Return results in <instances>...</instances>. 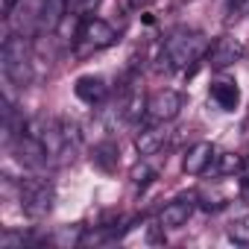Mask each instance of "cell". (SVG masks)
<instances>
[{
	"mask_svg": "<svg viewBox=\"0 0 249 249\" xmlns=\"http://www.w3.org/2000/svg\"><path fill=\"white\" fill-rule=\"evenodd\" d=\"M182 94L179 91H173V88H161V91H156L150 100H147V117L150 120H156V123H167V120H173L179 111H182Z\"/></svg>",
	"mask_w": 249,
	"mask_h": 249,
	"instance_id": "cell-5",
	"label": "cell"
},
{
	"mask_svg": "<svg viewBox=\"0 0 249 249\" xmlns=\"http://www.w3.org/2000/svg\"><path fill=\"white\" fill-rule=\"evenodd\" d=\"M226 234H229L231 243H237V246H249V217H237V220H231L229 229H226Z\"/></svg>",
	"mask_w": 249,
	"mask_h": 249,
	"instance_id": "cell-15",
	"label": "cell"
},
{
	"mask_svg": "<svg viewBox=\"0 0 249 249\" xmlns=\"http://www.w3.org/2000/svg\"><path fill=\"white\" fill-rule=\"evenodd\" d=\"M211 97H214V103H217L220 108H226V111L237 108V103H240V91H237L234 82H214V85H211Z\"/></svg>",
	"mask_w": 249,
	"mask_h": 249,
	"instance_id": "cell-13",
	"label": "cell"
},
{
	"mask_svg": "<svg viewBox=\"0 0 249 249\" xmlns=\"http://www.w3.org/2000/svg\"><path fill=\"white\" fill-rule=\"evenodd\" d=\"M91 161H94V167H100L103 173H114L117 164H120V150H117V144H111V141L97 144V147L91 150Z\"/></svg>",
	"mask_w": 249,
	"mask_h": 249,
	"instance_id": "cell-12",
	"label": "cell"
},
{
	"mask_svg": "<svg viewBox=\"0 0 249 249\" xmlns=\"http://www.w3.org/2000/svg\"><path fill=\"white\" fill-rule=\"evenodd\" d=\"M159 226H161V223H159ZM159 226H153V229H150V243H161V240H164V237H161V231H159Z\"/></svg>",
	"mask_w": 249,
	"mask_h": 249,
	"instance_id": "cell-18",
	"label": "cell"
},
{
	"mask_svg": "<svg viewBox=\"0 0 249 249\" xmlns=\"http://www.w3.org/2000/svg\"><path fill=\"white\" fill-rule=\"evenodd\" d=\"M179 3H194V0H179Z\"/></svg>",
	"mask_w": 249,
	"mask_h": 249,
	"instance_id": "cell-22",
	"label": "cell"
},
{
	"mask_svg": "<svg viewBox=\"0 0 249 249\" xmlns=\"http://www.w3.org/2000/svg\"><path fill=\"white\" fill-rule=\"evenodd\" d=\"M243 56H246V47H243L237 38H231V36H223V38H217V41L208 47V62H211V68H217V71L237 65Z\"/></svg>",
	"mask_w": 249,
	"mask_h": 249,
	"instance_id": "cell-6",
	"label": "cell"
},
{
	"mask_svg": "<svg viewBox=\"0 0 249 249\" xmlns=\"http://www.w3.org/2000/svg\"><path fill=\"white\" fill-rule=\"evenodd\" d=\"M205 53H208V38L199 30H188V27L173 30L161 44V62L167 71L188 68V65L199 62Z\"/></svg>",
	"mask_w": 249,
	"mask_h": 249,
	"instance_id": "cell-1",
	"label": "cell"
},
{
	"mask_svg": "<svg viewBox=\"0 0 249 249\" xmlns=\"http://www.w3.org/2000/svg\"><path fill=\"white\" fill-rule=\"evenodd\" d=\"M229 3H234V6H240V3H246V0H229Z\"/></svg>",
	"mask_w": 249,
	"mask_h": 249,
	"instance_id": "cell-21",
	"label": "cell"
},
{
	"mask_svg": "<svg viewBox=\"0 0 249 249\" xmlns=\"http://www.w3.org/2000/svg\"><path fill=\"white\" fill-rule=\"evenodd\" d=\"M53 199H56V194H53V185H50L47 179L33 176V179H27V182L21 185V208H24V214L33 217V220L47 217V214L53 211Z\"/></svg>",
	"mask_w": 249,
	"mask_h": 249,
	"instance_id": "cell-3",
	"label": "cell"
},
{
	"mask_svg": "<svg viewBox=\"0 0 249 249\" xmlns=\"http://www.w3.org/2000/svg\"><path fill=\"white\" fill-rule=\"evenodd\" d=\"M240 196L249 202V176H243V179H240Z\"/></svg>",
	"mask_w": 249,
	"mask_h": 249,
	"instance_id": "cell-19",
	"label": "cell"
},
{
	"mask_svg": "<svg viewBox=\"0 0 249 249\" xmlns=\"http://www.w3.org/2000/svg\"><path fill=\"white\" fill-rule=\"evenodd\" d=\"M153 176H156V173H153V170H150L147 164H141V161H138V164H135V167L129 170V179H132V182H135L138 188H147V185L153 182Z\"/></svg>",
	"mask_w": 249,
	"mask_h": 249,
	"instance_id": "cell-17",
	"label": "cell"
},
{
	"mask_svg": "<svg viewBox=\"0 0 249 249\" xmlns=\"http://www.w3.org/2000/svg\"><path fill=\"white\" fill-rule=\"evenodd\" d=\"M0 65L12 85H30L33 82V56L30 47L21 36H6L3 47H0Z\"/></svg>",
	"mask_w": 249,
	"mask_h": 249,
	"instance_id": "cell-2",
	"label": "cell"
},
{
	"mask_svg": "<svg viewBox=\"0 0 249 249\" xmlns=\"http://www.w3.org/2000/svg\"><path fill=\"white\" fill-rule=\"evenodd\" d=\"M194 214V196H179L173 202H167L159 214V223L161 229H182Z\"/></svg>",
	"mask_w": 249,
	"mask_h": 249,
	"instance_id": "cell-8",
	"label": "cell"
},
{
	"mask_svg": "<svg viewBox=\"0 0 249 249\" xmlns=\"http://www.w3.org/2000/svg\"><path fill=\"white\" fill-rule=\"evenodd\" d=\"M71 0H44L41 9V21H38V33H56L59 24L65 21V15L71 12Z\"/></svg>",
	"mask_w": 249,
	"mask_h": 249,
	"instance_id": "cell-10",
	"label": "cell"
},
{
	"mask_svg": "<svg viewBox=\"0 0 249 249\" xmlns=\"http://www.w3.org/2000/svg\"><path fill=\"white\" fill-rule=\"evenodd\" d=\"M73 91H76V97H79L82 103H88V106L103 103V100H106V94H108V88H106L103 76H94V73L79 76V79H76V85H73Z\"/></svg>",
	"mask_w": 249,
	"mask_h": 249,
	"instance_id": "cell-9",
	"label": "cell"
},
{
	"mask_svg": "<svg viewBox=\"0 0 249 249\" xmlns=\"http://www.w3.org/2000/svg\"><path fill=\"white\" fill-rule=\"evenodd\" d=\"M214 164H217V170H220L223 176H229V173H240L246 161H243V156H237V153H226V156H217Z\"/></svg>",
	"mask_w": 249,
	"mask_h": 249,
	"instance_id": "cell-16",
	"label": "cell"
},
{
	"mask_svg": "<svg viewBox=\"0 0 249 249\" xmlns=\"http://www.w3.org/2000/svg\"><path fill=\"white\" fill-rule=\"evenodd\" d=\"M164 144H167V129H161V126H150L135 138V150L141 156H156L164 150Z\"/></svg>",
	"mask_w": 249,
	"mask_h": 249,
	"instance_id": "cell-11",
	"label": "cell"
},
{
	"mask_svg": "<svg viewBox=\"0 0 249 249\" xmlns=\"http://www.w3.org/2000/svg\"><path fill=\"white\" fill-rule=\"evenodd\" d=\"M114 30H111V24H106L103 18H85L82 21V27H79V47L85 50V53H97V50H106L108 44H114Z\"/></svg>",
	"mask_w": 249,
	"mask_h": 249,
	"instance_id": "cell-4",
	"label": "cell"
},
{
	"mask_svg": "<svg viewBox=\"0 0 249 249\" xmlns=\"http://www.w3.org/2000/svg\"><path fill=\"white\" fill-rule=\"evenodd\" d=\"M47 243H53V246H65V249H71V246H76V243H82V226H62L59 231H53V234H47Z\"/></svg>",
	"mask_w": 249,
	"mask_h": 249,
	"instance_id": "cell-14",
	"label": "cell"
},
{
	"mask_svg": "<svg viewBox=\"0 0 249 249\" xmlns=\"http://www.w3.org/2000/svg\"><path fill=\"white\" fill-rule=\"evenodd\" d=\"M147 3H153V0H132V6H147Z\"/></svg>",
	"mask_w": 249,
	"mask_h": 249,
	"instance_id": "cell-20",
	"label": "cell"
},
{
	"mask_svg": "<svg viewBox=\"0 0 249 249\" xmlns=\"http://www.w3.org/2000/svg\"><path fill=\"white\" fill-rule=\"evenodd\" d=\"M214 159H217L214 144H211V141H196L194 147H188V153H185V159H182V170H185L188 176H199V173H205V170L214 164Z\"/></svg>",
	"mask_w": 249,
	"mask_h": 249,
	"instance_id": "cell-7",
	"label": "cell"
}]
</instances>
